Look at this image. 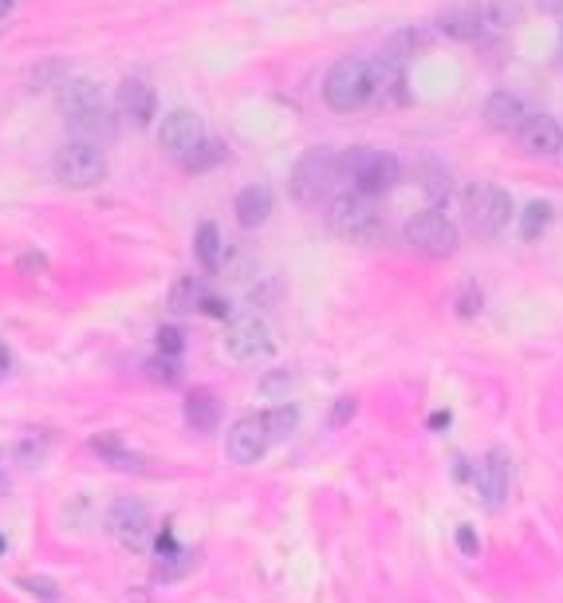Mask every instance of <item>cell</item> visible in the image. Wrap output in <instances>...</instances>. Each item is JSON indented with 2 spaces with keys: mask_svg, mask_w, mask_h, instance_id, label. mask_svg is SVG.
I'll list each match as a JSON object with an SVG mask.
<instances>
[{
  "mask_svg": "<svg viewBox=\"0 0 563 603\" xmlns=\"http://www.w3.org/2000/svg\"><path fill=\"white\" fill-rule=\"evenodd\" d=\"M233 209H237V221L245 225V229H256V225H264L268 221V213H272V190L268 186H245L237 201H233Z\"/></svg>",
  "mask_w": 563,
  "mask_h": 603,
  "instance_id": "obj_18",
  "label": "cell"
},
{
  "mask_svg": "<svg viewBox=\"0 0 563 603\" xmlns=\"http://www.w3.org/2000/svg\"><path fill=\"white\" fill-rule=\"evenodd\" d=\"M4 493H8V477L0 473V497H4Z\"/></svg>",
  "mask_w": 563,
  "mask_h": 603,
  "instance_id": "obj_37",
  "label": "cell"
},
{
  "mask_svg": "<svg viewBox=\"0 0 563 603\" xmlns=\"http://www.w3.org/2000/svg\"><path fill=\"white\" fill-rule=\"evenodd\" d=\"M107 525H111V533L123 540L126 548H146V536H150V513H146V505L142 501H115V509H111V517H107Z\"/></svg>",
  "mask_w": 563,
  "mask_h": 603,
  "instance_id": "obj_13",
  "label": "cell"
},
{
  "mask_svg": "<svg viewBox=\"0 0 563 603\" xmlns=\"http://www.w3.org/2000/svg\"><path fill=\"white\" fill-rule=\"evenodd\" d=\"M461 217H465V229L477 233V237H497L508 217H512V198L504 194L501 186H489V182H477L461 194Z\"/></svg>",
  "mask_w": 563,
  "mask_h": 603,
  "instance_id": "obj_5",
  "label": "cell"
},
{
  "mask_svg": "<svg viewBox=\"0 0 563 603\" xmlns=\"http://www.w3.org/2000/svg\"><path fill=\"white\" fill-rule=\"evenodd\" d=\"M119 111H123L134 127H146V123L158 115V95H154V87H150L146 79H123V87H119Z\"/></svg>",
  "mask_w": 563,
  "mask_h": 603,
  "instance_id": "obj_16",
  "label": "cell"
},
{
  "mask_svg": "<svg viewBox=\"0 0 563 603\" xmlns=\"http://www.w3.org/2000/svg\"><path fill=\"white\" fill-rule=\"evenodd\" d=\"M221 162H225V146H221V142H213V138H205L201 146H193V150H189L178 166L189 170V174H205V170H213V166H221Z\"/></svg>",
  "mask_w": 563,
  "mask_h": 603,
  "instance_id": "obj_22",
  "label": "cell"
},
{
  "mask_svg": "<svg viewBox=\"0 0 563 603\" xmlns=\"http://www.w3.org/2000/svg\"><path fill=\"white\" fill-rule=\"evenodd\" d=\"M296 422H300V410H296V406H276V410L264 414V426H268V438H272V442L288 438V434L296 430Z\"/></svg>",
  "mask_w": 563,
  "mask_h": 603,
  "instance_id": "obj_26",
  "label": "cell"
},
{
  "mask_svg": "<svg viewBox=\"0 0 563 603\" xmlns=\"http://www.w3.org/2000/svg\"><path fill=\"white\" fill-rule=\"evenodd\" d=\"M193 253H197V265L205 268V272H217V268L225 265V241H221V229H217L213 221H205V225L197 229Z\"/></svg>",
  "mask_w": 563,
  "mask_h": 603,
  "instance_id": "obj_19",
  "label": "cell"
},
{
  "mask_svg": "<svg viewBox=\"0 0 563 603\" xmlns=\"http://www.w3.org/2000/svg\"><path fill=\"white\" fill-rule=\"evenodd\" d=\"M24 83H28L32 91H40V87H63V83H67V64H63V60H44V64L28 67Z\"/></svg>",
  "mask_w": 563,
  "mask_h": 603,
  "instance_id": "obj_24",
  "label": "cell"
},
{
  "mask_svg": "<svg viewBox=\"0 0 563 603\" xmlns=\"http://www.w3.org/2000/svg\"><path fill=\"white\" fill-rule=\"evenodd\" d=\"M288 383H292V375H288V371H276V375H268V379L260 383V391H264L268 399H276L280 391H288Z\"/></svg>",
  "mask_w": 563,
  "mask_h": 603,
  "instance_id": "obj_31",
  "label": "cell"
},
{
  "mask_svg": "<svg viewBox=\"0 0 563 603\" xmlns=\"http://www.w3.org/2000/svg\"><path fill=\"white\" fill-rule=\"evenodd\" d=\"M205 296H209V288H205V280H201V276H182V280L170 288V308H174L178 316H186V312H201Z\"/></svg>",
  "mask_w": 563,
  "mask_h": 603,
  "instance_id": "obj_21",
  "label": "cell"
},
{
  "mask_svg": "<svg viewBox=\"0 0 563 603\" xmlns=\"http://www.w3.org/2000/svg\"><path fill=\"white\" fill-rule=\"evenodd\" d=\"M457 548H461L465 556H477V552H481V540H477V533H473L469 525L457 529Z\"/></svg>",
  "mask_w": 563,
  "mask_h": 603,
  "instance_id": "obj_32",
  "label": "cell"
},
{
  "mask_svg": "<svg viewBox=\"0 0 563 603\" xmlns=\"http://www.w3.org/2000/svg\"><path fill=\"white\" fill-rule=\"evenodd\" d=\"M552 225V205L548 201H532L524 205V217H520V237L524 241H540V233Z\"/></svg>",
  "mask_w": 563,
  "mask_h": 603,
  "instance_id": "obj_23",
  "label": "cell"
},
{
  "mask_svg": "<svg viewBox=\"0 0 563 603\" xmlns=\"http://www.w3.org/2000/svg\"><path fill=\"white\" fill-rule=\"evenodd\" d=\"M229 458L237 462V466H252V462H260L264 454H268V446H272V438H268V426H264V414H245V418H237L233 422V430H229Z\"/></svg>",
  "mask_w": 563,
  "mask_h": 603,
  "instance_id": "obj_10",
  "label": "cell"
},
{
  "mask_svg": "<svg viewBox=\"0 0 563 603\" xmlns=\"http://www.w3.org/2000/svg\"><path fill=\"white\" fill-rule=\"evenodd\" d=\"M44 268H48V257H44V253H24V257H20V272H24V276H40Z\"/></svg>",
  "mask_w": 563,
  "mask_h": 603,
  "instance_id": "obj_33",
  "label": "cell"
},
{
  "mask_svg": "<svg viewBox=\"0 0 563 603\" xmlns=\"http://www.w3.org/2000/svg\"><path fill=\"white\" fill-rule=\"evenodd\" d=\"M485 8H477V4H453V8H445L438 16V28L441 36H449V40H461V44H469V40H481V32H485Z\"/></svg>",
  "mask_w": 563,
  "mask_h": 603,
  "instance_id": "obj_15",
  "label": "cell"
},
{
  "mask_svg": "<svg viewBox=\"0 0 563 603\" xmlns=\"http://www.w3.org/2000/svg\"><path fill=\"white\" fill-rule=\"evenodd\" d=\"M186 422L197 430V434L217 430V422H221V402L213 399L209 391H193L186 399Z\"/></svg>",
  "mask_w": 563,
  "mask_h": 603,
  "instance_id": "obj_20",
  "label": "cell"
},
{
  "mask_svg": "<svg viewBox=\"0 0 563 603\" xmlns=\"http://www.w3.org/2000/svg\"><path fill=\"white\" fill-rule=\"evenodd\" d=\"M485 20L493 28H516L524 20V0H489L485 4Z\"/></svg>",
  "mask_w": 563,
  "mask_h": 603,
  "instance_id": "obj_25",
  "label": "cell"
},
{
  "mask_svg": "<svg viewBox=\"0 0 563 603\" xmlns=\"http://www.w3.org/2000/svg\"><path fill=\"white\" fill-rule=\"evenodd\" d=\"M225 351L237 363H264V359L276 355V339H272V328L260 316H241L225 332Z\"/></svg>",
  "mask_w": 563,
  "mask_h": 603,
  "instance_id": "obj_9",
  "label": "cell"
},
{
  "mask_svg": "<svg viewBox=\"0 0 563 603\" xmlns=\"http://www.w3.org/2000/svg\"><path fill=\"white\" fill-rule=\"evenodd\" d=\"M339 178H343V154H335L331 146H315L292 170V198L308 209L323 205V201L335 198Z\"/></svg>",
  "mask_w": 563,
  "mask_h": 603,
  "instance_id": "obj_2",
  "label": "cell"
},
{
  "mask_svg": "<svg viewBox=\"0 0 563 603\" xmlns=\"http://www.w3.org/2000/svg\"><path fill=\"white\" fill-rule=\"evenodd\" d=\"M24 588L32 592V596H40V600L56 603L60 600V592H56V584L52 580H44V576H36V580H24Z\"/></svg>",
  "mask_w": 563,
  "mask_h": 603,
  "instance_id": "obj_29",
  "label": "cell"
},
{
  "mask_svg": "<svg viewBox=\"0 0 563 603\" xmlns=\"http://www.w3.org/2000/svg\"><path fill=\"white\" fill-rule=\"evenodd\" d=\"M406 241H410V249H418L426 257H453L457 245H461V233L445 213L422 209L406 221Z\"/></svg>",
  "mask_w": 563,
  "mask_h": 603,
  "instance_id": "obj_7",
  "label": "cell"
},
{
  "mask_svg": "<svg viewBox=\"0 0 563 603\" xmlns=\"http://www.w3.org/2000/svg\"><path fill=\"white\" fill-rule=\"evenodd\" d=\"M205 142V127H201V119L193 115V111H170L166 119H162V127H158V146L170 154V158H186L193 146H201Z\"/></svg>",
  "mask_w": 563,
  "mask_h": 603,
  "instance_id": "obj_11",
  "label": "cell"
},
{
  "mask_svg": "<svg viewBox=\"0 0 563 603\" xmlns=\"http://www.w3.org/2000/svg\"><path fill=\"white\" fill-rule=\"evenodd\" d=\"M146 375H150V379H158V383H166V387H174V383L182 379L178 359H170V355H154V359L146 363Z\"/></svg>",
  "mask_w": 563,
  "mask_h": 603,
  "instance_id": "obj_27",
  "label": "cell"
},
{
  "mask_svg": "<svg viewBox=\"0 0 563 603\" xmlns=\"http://www.w3.org/2000/svg\"><path fill=\"white\" fill-rule=\"evenodd\" d=\"M16 8V0H0V24H4V16Z\"/></svg>",
  "mask_w": 563,
  "mask_h": 603,
  "instance_id": "obj_36",
  "label": "cell"
},
{
  "mask_svg": "<svg viewBox=\"0 0 563 603\" xmlns=\"http://www.w3.org/2000/svg\"><path fill=\"white\" fill-rule=\"evenodd\" d=\"M520 146L528 154H540V158H552V154H563V127L548 115H528V123L520 127Z\"/></svg>",
  "mask_w": 563,
  "mask_h": 603,
  "instance_id": "obj_14",
  "label": "cell"
},
{
  "mask_svg": "<svg viewBox=\"0 0 563 603\" xmlns=\"http://www.w3.org/2000/svg\"><path fill=\"white\" fill-rule=\"evenodd\" d=\"M485 123L501 134H516L528 123V107H524L520 95L497 91V95H489V103H485Z\"/></svg>",
  "mask_w": 563,
  "mask_h": 603,
  "instance_id": "obj_17",
  "label": "cell"
},
{
  "mask_svg": "<svg viewBox=\"0 0 563 603\" xmlns=\"http://www.w3.org/2000/svg\"><path fill=\"white\" fill-rule=\"evenodd\" d=\"M182 347H186V339H182L178 328H162V332H158V351H162V355L178 359V355H182Z\"/></svg>",
  "mask_w": 563,
  "mask_h": 603,
  "instance_id": "obj_28",
  "label": "cell"
},
{
  "mask_svg": "<svg viewBox=\"0 0 563 603\" xmlns=\"http://www.w3.org/2000/svg\"><path fill=\"white\" fill-rule=\"evenodd\" d=\"M327 225L331 233L347 237V241H363L378 229V205L367 194H335L331 209H327Z\"/></svg>",
  "mask_w": 563,
  "mask_h": 603,
  "instance_id": "obj_8",
  "label": "cell"
},
{
  "mask_svg": "<svg viewBox=\"0 0 563 603\" xmlns=\"http://www.w3.org/2000/svg\"><path fill=\"white\" fill-rule=\"evenodd\" d=\"M351 414H355V402H351V399H339V402H335V410H331V426H343V422H347Z\"/></svg>",
  "mask_w": 563,
  "mask_h": 603,
  "instance_id": "obj_34",
  "label": "cell"
},
{
  "mask_svg": "<svg viewBox=\"0 0 563 603\" xmlns=\"http://www.w3.org/2000/svg\"><path fill=\"white\" fill-rule=\"evenodd\" d=\"M375 95V79H371V64L367 60H339L323 75V99L331 111H359L367 99Z\"/></svg>",
  "mask_w": 563,
  "mask_h": 603,
  "instance_id": "obj_4",
  "label": "cell"
},
{
  "mask_svg": "<svg viewBox=\"0 0 563 603\" xmlns=\"http://www.w3.org/2000/svg\"><path fill=\"white\" fill-rule=\"evenodd\" d=\"M201 312H205V316H217V320H229V316H233V308H229V300H221V296H213V292L205 296V304H201Z\"/></svg>",
  "mask_w": 563,
  "mask_h": 603,
  "instance_id": "obj_30",
  "label": "cell"
},
{
  "mask_svg": "<svg viewBox=\"0 0 563 603\" xmlns=\"http://www.w3.org/2000/svg\"><path fill=\"white\" fill-rule=\"evenodd\" d=\"M60 107L67 127L75 134V142H87V146H111L119 138V119L111 115V107L103 103L99 87L87 83V79H71L60 87Z\"/></svg>",
  "mask_w": 563,
  "mask_h": 603,
  "instance_id": "obj_1",
  "label": "cell"
},
{
  "mask_svg": "<svg viewBox=\"0 0 563 603\" xmlns=\"http://www.w3.org/2000/svg\"><path fill=\"white\" fill-rule=\"evenodd\" d=\"M12 375V351H8V343L0 339V383Z\"/></svg>",
  "mask_w": 563,
  "mask_h": 603,
  "instance_id": "obj_35",
  "label": "cell"
},
{
  "mask_svg": "<svg viewBox=\"0 0 563 603\" xmlns=\"http://www.w3.org/2000/svg\"><path fill=\"white\" fill-rule=\"evenodd\" d=\"M508 481H512V458L504 450H493L485 454L477 469H473V489L481 493V501L489 509H501L504 497H508Z\"/></svg>",
  "mask_w": 563,
  "mask_h": 603,
  "instance_id": "obj_12",
  "label": "cell"
},
{
  "mask_svg": "<svg viewBox=\"0 0 563 603\" xmlns=\"http://www.w3.org/2000/svg\"><path fill=\"white\" fill-rule=\"evenodd\" d=\"M343 178L351 182L355 194H367V198H382L398 186L402 178V166L390 150H375V146H355L351 154H343Z\"/></svg>",
  "mask_w": 563,
  "mask_h": 603,
  "instance_id": "obj_3",
  "label": "cell"
},
{
  "mask_svg": "<svg viewBox=\"0 0 563 603\" xmlns=\"http://www.w3.org/2000/svg\"><path fill=\"white\" fill-rule=\"evenodd\" d=\"M52 174L67 190H95L107 178V154L87 142H67L52 158Z\"/></svg>",
  "mask_w": 563,
  "mask_h": 603,
  "instance_id": "obj_6",
  "label": "cell"
}]
</instances>
